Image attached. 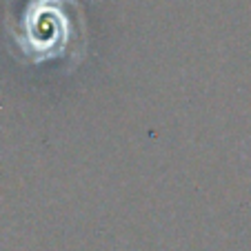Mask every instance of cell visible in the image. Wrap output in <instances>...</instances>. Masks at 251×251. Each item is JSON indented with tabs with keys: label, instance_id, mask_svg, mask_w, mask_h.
<instances>
[{
	"label": "cell",
	"instance_id": "1",
	"mask_svg": "<svg viewBox=\"0 0 251 251\" xmlns=\"http://www.w3.org/2000/svg\"><path fill=\"white\" fill-rule=\"evenodd\" d=\"M85 40V25L76 0H31L23 11L14 40L31 62L56 60Z\"/></svg>",
	"mask_w": 251,
	"mask_h": 251
}]
</instances>
